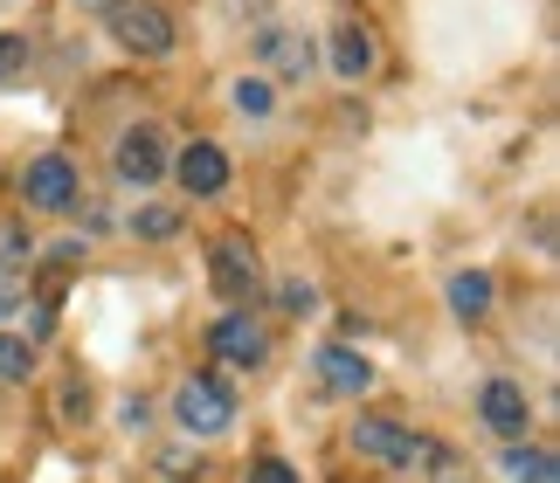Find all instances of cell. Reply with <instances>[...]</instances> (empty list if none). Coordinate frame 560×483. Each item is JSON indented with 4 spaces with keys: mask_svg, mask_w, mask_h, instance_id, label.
Returning a JSON list of instances; mask_svg holds the SVG:
<instances>
[{
    "mask_svg": "<svg viewBox=\"0 0 560 483\" xmlns=\"http://www.w3.org/2000/svg\"><path fill=\"white\" fill-rule=\"evenodd\" d=\"M332 70L339 76H368L374 70V35L353 28V21H339V28H332Z\"/></svg>",
    "mask_w": 560,
    "mask_h": 483,
    "instance_id": "7c38bea8",
    "label": "cell"
},
{
    "mask_svg": "<svg viewBox=\"0 0 560 483\" xmlns=\"http://www.w3.org/2000/svg\"><path fill=\"white\" fill-rule=\"evenodd\" d=\"M249 483H298V470L277 463V456H264V463H249Z\"/></svg>",
    "mask_w": 560,
    "mask_h": 483,
    "instance_id": "44dd1931",
    "label": "cell"
},
{
    "mask_svg": "<svg viewBox=\"0 0 560 483\" xmlns=\"http://www.w3.org/2000/svg\"><path fill=\"white\" fill-rule=\"evenodd\" d=\"M77 8H91V14H112V8H118V0H77Z\"/></svg>",
    "mask_w": 560,
    "mask_h": 483,
    "instance_id": "7402d4cb",
    "label": "cell"
},
{
    "mask_svg": "<svg viewBox=\"0 0 560 483\" xmlns=\"http://www.w3.org/2000/svg\"><path fill=\"white\" fill-rule=\"evenodd\" d=\"M104 21H112V42L125 56H174V21L153 0H118Z\"/></svg>",
    "mask_w": 560,
    "mask_h": 483,
    "instance_id": "7a4b0ae2",
    "label": "cell"
},
{
    "mask_svg": "<svg viewBox=\"0 0 560 483\" xmlns=\"http://www.w3.org/2000/svg\"><path fill=\"white\" fill-rule=\"evenodd\" d=\"M174 166H180V187L194 193V201H208V193H222V187H229V152H222V145H208V139H194Z\"/></svg>",
    "mask_w": 560,
    "mask_h": 483,
    "instance_id": "9c48e42d",
    "label": "cell"
},
{
    "mask_svg": "<svg viewBox=\"0 0 560 483\" xmlns=\"http://www.w3.org/2000/svg\"><path fill=\"white\" fill-rule=\"evenodd\" d=\"M35 373V345L21 332H0V380H28Z\"/></svg>",
    "mask_w": 560,
    "mask_h": 483,
    "instance_id": "9a60e30c",
    "label": "cell"
},
{
    "mask_svg": "<svg viewBox=\"0 0 560 483\" xmlns=\"http://www.w3.org/2000/svg\"><path fill=\"white\" fill-rule=\"evenodd\" d=\"M347 443L368 456V463H387V470H416L422 456H429L422 435H416V428H401V422H387V414H360Z\"/></svg>",
    "mask_w": 560,
    "mask_h": 483,
    "instance_id": "3957f363",
    "label": "cell"
},
{
    "mask_svg": "<svg viewBox=\"0 0 560 483\" xmlns=\"http://www.w3.org/2000/svg\"><path fill=\"white\" fill-rule=\"evenodd\" d=\"M284 311H291V318L318 311V291H312V283H284Z\"/></svg>",
    "mask_w": 560,
    "mask_h": 483,
    "instance_id": "ffe728a7",
    "label": "cell"
},
{
    "mask_svg": "<svg viewBox=\"0 0 560 483\" xmlns=\"http://www.w3.org/2000/svg\"><path fill=\"white\" fill-rule=\"evenodd\" d=\"M505 470L520 476V483H560L553 449H520V443H512V449H505Z\"/></svg>",
    "mask_w": 560,
    "mask_h": 483,
    "instance_id": "5bb4252c",
    "label": "cell"
},
{
    "mask_svg": "<svg viewBox=\"0 0 560 483\" xmlns=\"http://www.w3.org/2000/svg\"><path fill=\"white\" fill-rule=\"evenodd\" d=\"M132 235H145V241H174V235H180V214H174V208H139V214H132Z\"/></svg>",
    "mask_w": 560,
    "mask_h": 483,
    "instance_id": "2e32d148",
    "label": "cell"
},
{
    "mask_svg": "<svg viewBox=\"0 0 560 483\" xmlns=\"http://www.w3.org/2000/svg\"><path fill=\"white\" fill-rule=\"evenodd\" d=\"M208 276H214V291H222L229 304H249L256 291H264V262H256V241H249V235H214V249H208Z\"/></svg>",
    "mask_w": 560,
    "mask_h": 483,
    "instance_id": "277c9868",
    "label": "cell"
},
{
    "mask_svg": "<svg viewBox=\"0 0 560 483\" xmlns=\"http://www.w3.org/2000/svg\"><path fill=\"white\" fill-rule=\"evenodd\" d=\"M160 173H166V139H160L153 125H132V131L118 139V180H132V187H153Z\"/></svg>",
    "mask_w": 560,
    "mask_h": 483,
    "instance_id": "ba28073f",
    "label": "cell"
},
{
    "mask_svg": "<svg viewBox=\"0 0 560 483\" xmlns=\"http://www.w3.org/2000/svg\"><path fill=\"white\" fill-rule=\"evenodd\" d=\"M21 193H28V208H70L77 201V166L62 160V152H42V160L21 166Z\"/></svg>",
    "mask_w": 560,
    "mask_h": 483,
    "instance_id": "8992f818",
    "label": "cell"
},
{
    "mask_svg": "<svg viewBox=\"0 0 560 483\" xmlns=\"http://www.w3.org/2000/svg\"><path fill=\"white\" fill-rule=\"evenodd\" d=\"M256 56H264L270 76H305L312 70V42L298 28H264V35H256Z\"/></svg>",
    "mask_w": 560,
    "mask_h": 483,
    "instance_id": "8fae6325",
    "label": "cell"
},
{
    "mask_svg": "<svg viewBox=\"0 0 560 483\" xmlns=\"http://www.w3.org/2000/svg\"><path fill=\"white\" fill-rule=\"evenodd\" d=\"M478 414H485V428L491 435H520L533 428V401H526V387L520 380H485V393H478Z\"/></svg>",
    "mask_w": 560,
    "mask_h": 483,
    "instance_id": "52a82bcc",
    "label": "cell"
},
{
    "mask_svg": "<svg viewBox=\"0 0 560 483\" xmlns=\"http://www.w3.org/2000/svg\"><path fill=\"white\" fill-rule=\"evenodd\" d=\"M450 311H457L464 325L485 318L491 311V276L485 270H457V276H450Z\"/></svg>",
    "mask_w": 560,
    "mask_h": 483,
    "instance_id": "4fadbf2b",
    "label": "cell"
},
{
    "mask_svg": "<svg viewBox=\"0 0 560 483\" xmlns=\"http://www.w3.org/2000/svg\"><path fill=\"white\" fill-rule=\"evenodd\" d=\"M208 353L222 360V366H264L270 360V339H264V325H256L249 311H229V318H214Z\"/></svg>",
    "mask_w": 560,
    "mask_h": 483,
    "instance_id": "5b68a950",
    "label": "cell"
},
{
    "mask_svg": "<svg viewBox=\"0 0 560 483\" xmlns=\"http://www.w3.org/2000/svg\"><path fill=\"white\" fill-rule=\"evenodd\" d=\"M235 111H243V118H270V83L243 76V83H235Z\"/></svg>",
    "mask_w": 560,
    "mask_h": 483,
    "instance_id": "e0dca14e",
    "label": "cell"
},
{
    "mask_svg": "<svg viewBox=\"0 0 560 483\" xmlns=\"http://www.w3.org/2000/svg\"><path fill=\"white\" fill-rule=\"evenodd\" d=\"M312 373H318V387H326V393H368L374 387V366L360 360V353H347V345H326V353L312 360Z\"/></svg>",
    "mask_w": 560,
    "mask_h": 483,
    "instance_id": "30bf717a",
    "label": "cell"
},
{
    "mask_svg": "<svg viewBox=\"0 0 560 483\" xmlns=\"http://www.w3.org/2000/svg\"><path fill=\"white\" fill-rule=\"evenodd\" d=\"M21 76H28V42L0 35V83H21Z\"/></svg>",
    "mask_w": 560,
    "mask_h": 483,
    "instance_id": "ac0fdd59",
    "label": "cell"
},
{
    "mask_svg": "<svg viewBox=\"0 0 560 483\" xmlns=\"http://www.w3.org/2000/svg\"><path fill=\"white\" fill-rule=\"evenodd\" d=\"M174 422L187 435H229L235 428V393L214 380V373H194V380H180V393H174Z\"/></svg>",
    "mask_w": 560,
    "mask_h": 483,
    "instance_id": "6da1fadb",
    "label": "cell"
},
{
    "mask_svg": "<svg viewBox=\"0 0 560 483\" xmlns=\"http://www.w3.org/2000/svg\"><path fill=\"white\" fill-rule=\"evenodd\" d=\"M21 262H28V235H21L14 222H0V276H14Z\"/></svg>",
    "mask_w": 560,
    "mask_h": 483,
    "instance_id": "d6986e66",
    "label": "cell"
}]
</instances>
